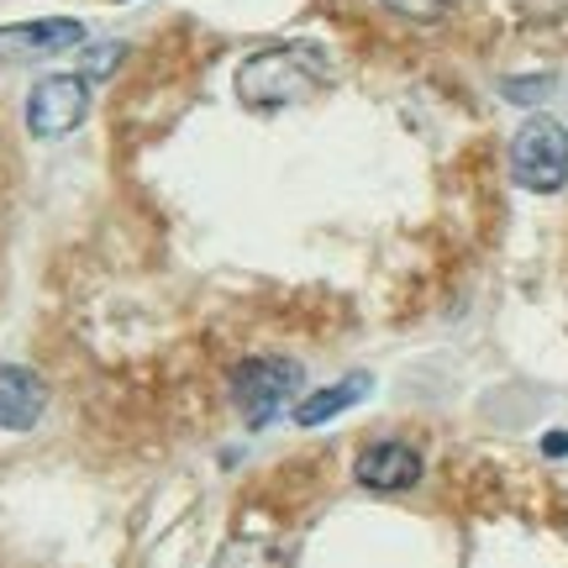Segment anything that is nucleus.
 Wrapping results in <instances>:
<instances>
[{"instance_id": "nucleus-13", "label": "nucleus", "mask_w": 568, "mask_h": 568, "mask_svg": "<svg viewBox=\"0 0 568 568\" xmlns=\"http://www.w3.org/2000/svg\"><path fill=\"white\" fill-rule=\"evenodd\" d=\"M542 453H552V458H568V432H552V437H542Z\"/></svg>"}, {"instance_id": "nucleus-12", "label": "nucleus", "mask_w": 568, "mask_h": 568, "mask_svg": "<svg viewBox=\"0 0 568 568\" xmlns=\"http://www.w3.org/2000/svg\"><path fill=\"white\" fill-rule=\"evenodd\" d=\"M537 90H548V80H510L506 84L510 101H537Z\"/></svg>"}, {"instance_id": "nucleus-2", "label": "nucleus", "mask_w": 568, "mask_h": 568, "mask_svg": "<svg viewBox=\"0 0 568 568\" xmlns=\"http://www.w3.org/2000/svg\"><path fill=\"white\" fill-rule=\"evenodd\" d=\"M510 174L531 195H552L568 180V132L552 116H531L516 138H510Z\"/></svg>"}, {"instance_id": "nucleus-10", "label": "nucleus", "mask_w": 568, "mask_h": 568, "mask_svg": "<svg viewBox=\"0 0 568 568\" xmlns=\"http://www.w3.org/2000/svg\"><path fill=\"white\" fill-rule=\"evenodd\" d=\"M126 59L122 42H95V48H84L80 53V74L84 80H105V74H116V63Z\"/></svg>"}, {"instance_id": "nucleus-5", "label": "nucleus", "mask_w": 568, "mask_h": 568, "mask_svg": "<svg viewBox=\"0 0 568 568\" xmlns=\"http://www.w3.org/2000/svg\"><path fill=\"white\" fill-rule=\"evenodd\" d=\"M84 48V27L74 17H48V21H17V27H0V59L6 63H32V59H53Z\"/></svg>"}, {"instance_id": "nucleus-8", "label": "nucleus", "mask_w": 568, "mask_h": 568, "mask_svg": "<svg viewBox=\"0 0 568 568\" xmlns=\"http://www.w3.org/2000/svg\"><path fill=\"white\" fill-rule=\"evenodd\" d=\"M364 395H368V374H347L343 385H326V389H316V395H305L301 406H295V422L322 426V422H332V416H343L347 406H358Z\"/></svg>"}, {"instance_id": "nucleus-4", "label": "nucleus", "mask_w": 568, "mask_h": 568, "mask_svg": "<svg viewBox=\"0 0 568 568\" xmlns=\"http://www.w3.org/2000/svg\"><path fill=\"white\" fill-rule=\"evenodd\" d=\"M90 111V80L84 74H48L27 95V126L32 138H69Z\"/></svg>"}, {"instance_id": "nucleus-6", "label": "nucleus", "mask_w": 568, "mask_h": 568, "mask_svg": "<svg viewBox=\"0 0 568 568\" xmlns=\"http://www.w3.org/2000/svg\"><path fill=\"white\" fill-rule=\"evenodd\" d=\"M353 479L374 495H400L422 479V453L406 443H368L353 464Z\"/></svg>"}, {"instance_id": "nucleus-11", "label": "nucleus", "mask_w": 568, "mask_h": 568, "mask_svg": "<svg viewBox=\"0 0 568 568\" xmlns=\"http://www.w3.org/2000/svg\"><path fill=\"white\" fill-rule=\"evenodd\" d=\"M379 6H389L395 17L406 21H437L447 11V0H379Z\"/></svg>"}, {"instance_id": "nucleus-3", "label": "nucleus", "mask_w": 568, "mask_h": 568, "mask_svg": "<svg viewBox=\"0 0 568 568\" xmlns=\"http://www.w3.org/2000/svg\"><path fill=\"white\" fill-rule=\"evenodd\" d=\"M301 379V364H290V358H243L232 368V400H237L247 426H268L295 400Z\"/></svg>"}, {"instance_id": "nucleus-9", "label": "nucleus", "mask_w": 568, "mask_h": 568, "mask_svg": "<svg viewBox=\"0 0 568 568\" xmlns=\"http://www.w3.org/2000/svg\"><path fill=\"white\" fill-rule=\"evenodd\" d=\"M211 568H290V552L268 537H232Z\"/></svg>"}, {"instance_id": "nucleus-7", "label": "nucleus", "mask_w": 568, "mask_h": 568, "mask_svg": "<svg viewBox=\"0 0 568 568\" xmlns=\"http://www.w3.org/2000/svg\"><path fill=\"white\" fill-rule=\"evenodd\" d=\"M48 410V385L32 368L0 364V432H32Z\"/></svg>"}, {"instance_id": "nucleus-1", "label": "nucleus", "mask_w": 568, "mask_h": 568, "mask_svg": "<svg viewBox=\"0 0 568 568\" xmlns=\"http://www.w3.org/2000/svg\"><path fill=\"white\" fill-rule=\"evenodd\" d=\"M326 80H332V59L316 42H274V48H258L253 59H243L237 95L253 111H284V105L311 101Z\"/></svg>"}]
</instances>
